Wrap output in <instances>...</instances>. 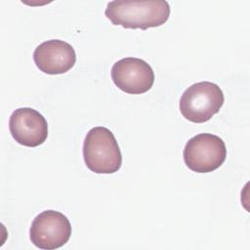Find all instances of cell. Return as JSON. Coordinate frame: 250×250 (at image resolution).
<instances>
[{"label": "cell", "instance_id": "cell-5", "mask_svg": "<svg viewBox=\"0 0 250 250\" xmlns=\"http://www.w3.org/2000/svg\"><path fill=\"white\" fill-rule=\"evenodd\" d=\"M71 231L70 222L65 215L55 210H45L34 218L29 237L36 247L54 250L69 240Z\"/></svg>", "mask_w": 250, "mask_h": 250}, {"label": "cell", "instance_id": "cell-3", "mask_svg": "<svg viewBox=\"0 0 250 250\" xmlns=\"http://www.w3.org/2000/svg\"><path fill=\"white\" fill-rule=\"evenodd\" d=\"M224 102V93L217 84L201 81L185 90L179 107L182 115L188 121L203 123L220 111Z\"/></svg>", "mask_w": 250, "mask_h": 250}, {"label": "cell", "instance_id": "cell-6", "mask_svg": "<svg viewBox=\"0 0 250 250\" xmlns=\"http://www.w3.org/2000/svg\"><path fill=\"white\" fill-rule=\"evenodd\" d=\"M154 72L146 61L128 57L114 62L111 67V79L121 91L139 95L151 89L154 83Z\"/></svg>", "mask_w": 250, "mask_h": 250}, {"label": "cell", "instance_id": "cell-1", "mask_svg": "<svg viewBox=\"0 0 250 250\" xmlns=\"http://www.w3.org/2000/svg\"><path fill=\"white\" fill-rule=\"evenodd\" d=\"M113 25L146 30L164 24L170 16V5L165 0L110 1L104 11Z\"/></svg>", "mask_w": 250, "mask_h": 250}, {"label": "cell", "instance_id": "cell-4", "mask_svg": "<svg viewBox=\"0 0 250 250\" xmlns=\"http://www.w3.org/2000/svg\"><path fill=\"white\" fill-rule=\"evenodd\" d=\"M185 164L196 173L212 172L225 162L227 147L217 135L201 133L190 138L183 151Z\"/></svg>", "mask_w": 250, "mask_h": 250}, {"label": "cell", "instance_id": "cell-2", "mask_svg": "<svg viewBox=\"0 0 250 250\" xmlns=\"http://www.w3.org/2000/svg\"><path fill=\"white\" fill-rule=\"evenodd\" d=\"M83 158L97 174H113L122 165V154L113 133L103 126L88 131L83 143Z\"/></svg>", "mask_w": 250, "mask_h": 250}, {"label": "cell", "instance_id": "cell-8", "mask_svg": "<svg viewBox=\"0 0 250 250\" xmlns=\"http://www.w3.org/2000/svg\"><path fill=\"white\" fill-rule=\"evenodd\" d=\"M36 66L47 74H62L70 70L76 62L73 47L62 40L52 39L39 44L33 52Z\"/></svg>", "mask_w": 250, "mask_h": 250}, {"label": "cell", "instance_id": "cell-7", "mask_svg": "<svg viewBox=\"0 0 250 250\" xmlns=\"http://www.w3.org/2000/svg\"><path fill=\"white\" fill-rule=\"evenodd\" d=\"M9 129L13 139L21 146L35 147L48 137V123L45 117L31 107H20L13 111L9 119Z\"/></svg>", "mask_w": 250, "mask_h": 250}]
</instances>
